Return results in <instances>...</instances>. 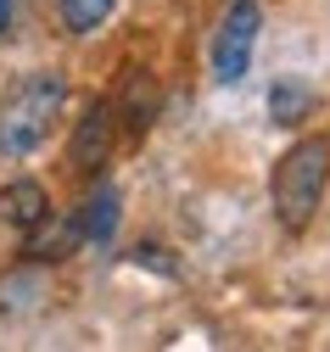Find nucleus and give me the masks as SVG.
I'll return each mask as SVG.
<instances>
[{"label": "nucleus", "instance_id": "f257e3e1", "mask_svg": "<svg viewBox=\"0 0 330 352\" xmlns=\"http://www.w3.org/2000/svg\"><path fill=\"white\" fill-rule=\"evenodd\" d=\"M324 190H330V140L324 135H302L291 140L286 151L274 157V173H269V207H274V224L302 235L319 207H324Z\"/></svg>", "mask_w": 330, "mask_h": 352}, {"label": "nucleus", "instance_id": "f03ea898", "mask_svg": "<svg viewBox=\"0 0 330 352\" xmlns=\"http://www.w3.org/2000/svg\"><path fill=\"white\" fill-rule=\"evenodd\" d=\"M62 107H68V73H56V67L23 73L6 90V101H0V151L34 157L45 146V135H51V123L62 118Z\"/></svg>", "mask_w": 330, "mask_h": 352}, {"label": "nucleus", "instance_id": "7ed1b4c3", "mask_svg": "<svg viewBox=\"0 0 330 352\" xmlns=\"http://www.w3.org/2000/svg\"><path fill=\"white\" fill-rule=\"evenodd\" d=\"M258 28H263L258 0H229V12H224V23H218V39H213V78H218V84H241V78H247Z\"/></svg>", "mask_w": 330, "mask_h": 352}, {"label": "nucleus", "instance_id": "20e7f679", "mask_svg": "<svg viewBox=\"0 0 330 352\" xmlns=\"http://www.w3.org/2000/svg\"><path fill=\"white\" fill-rule=\"evenodd\" d=\"M112 135H118V112H112V101H90L84 118L73 123V135H68V168L79 173V179H96V173L107 168V157H112Z\"/></svg>", "mask_w": 330, "mask_h": 352}, {"label": "nucleus", "instance_id": "39448f33", "mask_svg": "<svg viewBox=\"0 0 330 352\" xmlns=\"http://www.w3.org/2000/svg\"><path fill=\"white\" fill-rule=\"evenodd\" d=\"M112 112H118V123H123V135H152V123H157V112H163V84H157V73H146V67H129V78H123V96L112 101Z\"/></svg>", "mask_w": 330, "mask_h": 352}, {"label": "nucleus", "instance_id": "423d86ee", "mask_svg": "<svg viewBox=\"0 0 330 352\" xmlns=\"http://www.w3.org/2000/svg\"><path fill=\"white\" fill-rule=\"evenodd\" d=\"M51 212V190H45L39 179H12V185H0V224L28 235L39 218Z\"/></svg>", "mask_w": 330, "mask_h": 352}, {"label": "nucleus", "instance_id": "0eeeda50", "mask_svg": "<svg viewBox=\"0 0 330 352\" xmlns=\"http://www.w3.org/2000/svg\"><path fill=\"white\" fill-rule=\"evenodd\" d=\"M79 246H84L79 218L68 212V218H56V224H51V212H45L39 224L28 230V241H23V257H28V263H62V257H73Z\"/></svg>", "mask_w": 330, "mask_h": 352}, {"label": "nucleus", "instance_id": "6e6552de", "mask_svg": "<svg viewBox=\"0 0 330 352\" xmlns=\"http://www.w3.org/2000/svg\"><path fill=\"white\" fill-rule=\"evenodd\" d=\"M118 212H123V196H118V185H96V190H90L79 207H73V218H79V235L84 241H112V230H118Z\"/></svg>", "mask_w": 330, "mask_h": 352}, {"label": "nucleus", "instance_id": "1a4fd4ad", "mask_svg": "<svg viewBox=\"0 0 330 352\" xmlns=\"http://www.w3.org/2000/svg\"><path fill=\"white\" fill-rule=\"evenodd\" d=\"M313 107H319V90H313L308 78L286 73V78L269 84V118H274L280 129H297L302 118H313Z\"/></svg>", "mask_w": 330, "mask_h": 352}, {"label": "nucleus", "instance_id": "9d476101", "mask_svg": "<svg viewBox=\"0 0 330 352\" xmlns=\"http://www.w3.org/2000/svg\"><path fill=\"white\" fill-rule=\"evenodd\" d=\"M118 0H62V28L68 34H96L107 17H112Z\"/></svg>", "mask_w": 330, "mask_h": 352}, {"label": "nucleus", "instance_id": "9b49d317", "mask_svg": "<svg viewBox=\"0 0 330 352\" xmlns=\"http://www.w3.org/2000/svg\"><path fill=\"white\" fill-rule=\"evenodd\" d=\"M129 263H140V269H152V274H163V280H174V274H179V263H174L157 241H140V246L129 252Z\"/></svg>", "mask_w": 330, "mask_h": 352}, {"label": "nucleus", "instance_id": "f8f14e48", "mask_svg": "<svg viewBox=\"0 0 330 352\" xmlns=\"http://www.w3.org/2000/svg\"><path fill=\"white\" fill-rule=\"evenodd\" d=\"M12 12H17V0H0V39L12 34Z\"/></svg>", "mask_w": 330, "mask_h": 352}]
</instances>
